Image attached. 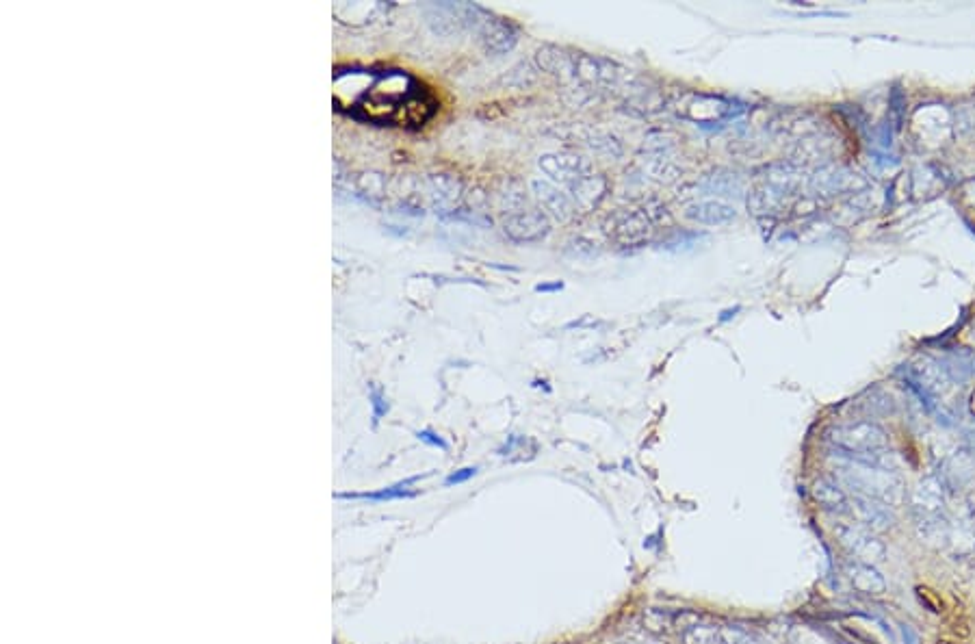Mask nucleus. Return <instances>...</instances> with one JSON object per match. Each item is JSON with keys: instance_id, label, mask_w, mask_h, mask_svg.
<instances>
[{"instance_id": "412c9836", "label": "nucleus", "mask_w": 975, "mask_h": 644, "mask_svg": "<svg viewBox=\"0 0 975 644\" xmlns=\"http://www.w3.org/2000/svg\"><path fill=\"white\" fill-rule=\"evenodd\" d=\"M815 499L822 504L826 510H832V512H852V506H850V497L848 493L843 491V488L837 484V482H819L815 486Z\"/></svg>"}, {"instance_id": "0eeeda50", "label": "nucleus", "mask_w": 975, "mask_h": 644, "mask_svg": "<svg viewBox=\"0 0 975 644\" xmlns=\"http://www.w3.org/2000/svg\"><path fill=\"white\" fill-rule=\"evenodd\" d=\"M531 193L536 196L540 211H544V215L549 217V220H555L559 224H568L575 220V215L579 211L575 202H572V198L562 187L553 185L551 180L546 178L531 180Z\"/></svg>"}, {"instance_id": "393cba45", "label": "nucleus", "mask_w": 975, "mask_h": 644, "mask_svg": "<svg viewBox=\"0 0 975 644\" xmlns=\"http://www.w3.org/2000/svg\"><path fill=\"white\" fill-rule=\"evenodd\" d=\"M416 436H419L421 443H425L429 447H438V449H442V452H447V449H449V445L445 441H442L440 436L436 432H432V430H421V432H416Z\"/></svg>"}, {"instance_id": "bb28decb", "label": "nucleus", "mask_w": 975, "mask_h": 644, "mask_svg": "<svg viewBox=\"0 0 975 644\" xmlns=\"http://www.w3.org/2000/svg\"><path fill=\"white\" fill-rule=\"evenodd\" d=\"M371 404H373V419L380 421V417L386 415V410H388V404L384 402V397L380 391L371 393Z\"/></svg>"}, {"instance_id": "b1692460", "label": "nucleus", "mask_w": 975, "mask_h": 644, "mask_svg": "<svg viewBox=\"0 0 975 644\" xmlns=\"http://www.w3.org/2000/svg\"><path fill=\"white\" fill-rule=\"evenodd\" d=\"M724 644H761V640L741 627H722Z\"/></svg>"}, {"instance_id": "20e7f679", "label": "nucleus", "mask_w": 975, "mask_h": 644, "mask_svg": "<svg viewBox=\"0 0 975 644\" xmlns=\"http://www.w3.org/2000/svg\"><path fill=\"white\" fill-rule=\"evenodd\" d=\"M910 386L917 391L921 402L936 417L952 421L958 417V380L949 376L947 369L930 358H921L908 367Z\"/></svg>"}, {"instance_id": "1a4fd4ad", "label": "nucleus", "mask_w": 975, "mask_h": 644, "mask_svg": "<svg viewBox=\"0 0 975 644\" xmlns=\"http://www.w3.org/2000/svg\"><path fill=\"white\" fill-rule=\"evenodd\" d=\"M503 230L516 243H538L549 237L551 220L540 209H523L505 217Z\"/></svg>"}, {"instance_id": "f03ea898", "label": "nucleus", "mask_w": 975, "mask_h": 644, "mask_svg": "<svg viewBox=\"0 0 975 644\" xmlns=\"http://www.w3.org/2000/svg\"><path fill=\"white\" fill-rule=\"evenodd\" d=\"M828 439L832 445H835L839 456L845 460L858 462V465L893 471L887 432L876 423L858 421L848 425H837L835 430H830Z\"/></svg>"}, {"instance_id": "aec40b11", "label": "nucleus", "mask_w": 975, "mask_h": 644, "mask_svg": "<svg viewBox=\"0 0 975 644\" xmlns=\"http://www.w3.org/2000/svg\"><path fill=\"white\" fill-rule=\"evenodd\" d=\"M854 180H856V174H852L848 170H841V167H837V170L832 167V170L817 172L811 178V187L819 193H837V191L852 189Z\"/></svg>"}, {"instance_id": "4468645a", "label": "nucleus", "mask_w": 975, "mask_h": 644, "mask_svg": "<svg viewBox=\"0 0 975 644\" xmlns=\"http://www.w3.org/2000/svg\"><path fill=\"white\" fill-rule=\"evenodd\" d=\"M685 217L694 224H705V226H726L735 222L737 211L733 204H728L724 200H700L689 204L685 209Z\"/></svg>"}, {"instance_id": "7ed1b4c3", "label": "nucleus", "mask_w": 975, "mask_h": 644, "mask_svg": "<svg viewBox=\"0 0 975 644\" xmlns=\"http://www.w3.org/2000/svg\"><path fill=\"white\" fill-rule=\"evenodd\" d=\"M835 482L848 495L874 499V501H880V504H884L887 508L902 506L904 495H906L904 482L895 471L858 465V462H852V460H845V465L837 467Z\"/></svg>"}, {"instance_id": "2eb2a0df", "label": "nucleus", "mask_w": 975, "mask_h": 644, "mask_svg": "<svg viewBox=\"0 0 975 644\" xmlns=\"http://www.w3.org/2000/svg\"><path fill=\"white\" fill-rule=\"evenodd\" d=\"M566 193L572 198V202H575L579 211H592L605 198L607 180L601 174L592 172L588 176H583L581 180H577V183L572 185Z\"/></svg>"}, {"instance_id": "39448f33", "label": "nucleus", "mask_w": 975, "mask_h": 644, "mask_svg": "<svg viewBox=\"0 0 975 644\" xmlns=\"http://www.w3.org/2000/svg\"><path fill=\"white\" fill-rule=\"evenodd\" d=\"M672 109L679 118L698 126L720 124L741 113V105L735 100L702 92H679L672 98Z\"/></svg>"}, {"instance_id": "c756f323", "label": "nucleus", "mask_w": 975, "mask_h": 644, "mask_svg": "<svg viewBox=\"0 0 975 644\" xmlns=\"http://www.w3.org/2000/svg\"><path fill=\"white\" fill-rule=\"evenodd\" d=\"M939 644H956V642H947V640H943V642H939Z\"/></svg>"}, {"instance_id": "a878e982", "label": "nucleus", "mask_w": 975, "mask_h": 644, "mask_svg": "<svg viewBox=\"0 0 975 644\" xmlns=\"http://www.w3.org/2000/svg\"><path fill=\"white\" fill-rule=\"evenodd\" d=\"M477 475V469L475 467H466V469H460V471H455L451 473L449 478L445 480L447 486H453V484H462V482H468L471 478H475Z\"/></svg>"}, {"instance_id": "9b49d317", "label": "nucleus", "mask_w": 975, "mask_h": 644, "mask_svg": "<svg viewBox=\"0 0 975 644\" xmlns=\"http://www.w3.org/2000/svg\"><path fill=\"white\" fill-rule=\"evenodd\" d=\"M947 549L956 556H971L975 551V512L969 504L947 514Z\"/></svg>"}, {"instance_id": "5701e85b", "label": "nucleus", "mask_w": 975, "mask_h": 644, "mask_svg": "<svg viewBox=\"0 0 975 644\" xmlns=\"http://www.w3.org/2000/svg\"><path fill=\"white\" fill-rule=\"evenodd\" d=\"M683 644H724L722 629L713 625H692L683 631Z\"/></svg>"}, {"instance_id": "6e6552de", "label": "nucleus", "mask_w": 975, "mask_h": 644, "mask_svg": "<svg viewBox=\"0 0 975 644\" xmlns=\"http://www.w3.org/2000/svg\"><path fill=\"white\" fill-rule=\"evenodd\" d=\"M910 504H913L915 521L945 517V514L949 512V508H947V486L943 484L939 475H928V478H923L915 486L913 497H910Z\"/></svg>"}, {"instance_id": "cd10ccee", "label": "nucleus", "mask_w": 975, "mask_h": 644, "mask_svg": "<svg viewBox=\"0 0 975 644\" xmlns=\"http://www.w3.org/2000/svg\"><path fill=\"white\" fill-rule=\"evenodd\" d=\"M902 638H904V644H921L919 634L910 625H902Z\"/></svg>"}, {"instance_id": "4be33fe9", "label": "nucleus", "mask_w": 975, "mask_h": 644, "mask_svg": "<svg viewBox=\"0 0 975 644\" xmlns=\"http://www.w3.org/2000/svg\"><path fill=\"white\" fill-rule=\"evenodd\" d=\"M419 478H412L408 482H401L397 486H388V488H382V491H375V493H338L336 499H367V501H390V499H408V497H414L416 493L408 491V486L414 484Z\"/></svg>"}, {"instance_id": "6ab92c4d", "label": "nucleus", "mask_w": 975, "mask_h": 644, "mask_svg": "<svg viewBox=\"0 0 975 644\" xmlns=\"http://www.w3.org/2000/svg\"><path fill=\"white\" fill-rule=\"evenodd\" d=\"M971 475H973V458L967 452H960L945 462V471L941 473V480L947 486V491H952V488L965 486L971 480Z\"/></svg>"}, {"instance_id": "ddd939ff", "label": "nucleus", "mask_w": 975, "mask_h": 644, "mask_svg": "<svg viewBox=\"0 0 975 644\" xmlns=\"http://www.w3.org/2000/svg\"><path fill=\"white\" fill-rule=\"evenodd\" d=\"M479 37L481 44L488 50L490 55H505L516 46L518 42V31L512 22H507L503 18L486 16V20L479 24Z\"/></svg>"}, {"instance_id": "9d476101", "label": "nucleus", "mask_w": 975, "mask_h": 644, "mask_svg": "<svg viewBox=\"0 0 975 644\" xmlns=\"http://www.w3.org/2000/svg\"><path fill=\"white\" fill-rule=\"evenodd\" d=\"M837 536L841 540V545L848 549L852 560L865 562V564H880L887 556V549L880 543V540L869 534L865 527L858 525H839Z\"/></svg>"}, {"instance_id": "f8f14e48", "label": "nucleus", "mask_w": 975, "mask_h": 644, "mask_svg": "<svg viewBox=\"0 0 975 644\" xmlns=\"http://www.w3.org/2000/svg\"><path fill=\"white\" fill-rule=\"evenodd\" d=\"M607 233L614 237L622 246H635L642 243L650 235L648 215L642 211H624L614 217H609Z\"/></svg>"}, {"instance_id": "f3484780", "label": "nucleus", "mask_w": 975, "mask_h": 644, "mask_svg": "<svg viewBox=\"0 0 975 644\" xmlns=\"http://www.w3.org/2000/svg\"><path fill=\"white\" fill-rule=\"evenodd\" d=\"M536 61H538V66L542 72H549V74L557 76L559 81H564V83L577 81L575 59H572V55L564 53V50H559L555 46H544L536 53Z\"/></svg>"}, {"instance_id": "423d86ee", "label": "nucleus", "mask_w": 975, "mask_h": 644, "mask_svg": "<svg viewBox=\"0 0 975 644\" xmlns=\"http://www.w3.org/2000/svg\"><path fill=\"white\" fill-rule=\"evenodd\" d=\"M538 165H540V170L549 176L551 183L557 187H562L564 191H568L583 176H588L594 172L592 163L588 159H583L581 154H575V152L542 154Z\"/></svg>"}, {"instance_id": "a211bd4d", "label": "nucleus", "mask_w": 975, "mask_h": 644, "mask_svg": "<svg viewBox=\"0 0 975 644\" xmlns=\"http://www.w3.org/2000/svg\"><path fill=\"white\" fill-rule=\"evenodd\" d=\"M848 497H850L852 512L856 514L858 521H861L865 527H869V530L880 532V530H887L891 525V512L887 506L880 504V501L856 497V495H848Z\"/></svg>"}, {"instance_id": "c85d7f7f", "label": "nucleus", "mask_w": 975, "mask_h": 644, "mask_svg": "<svg viewBox=\"0 0 975 644\" xmlns=\"http://www.w3.org/2000/svg\"><path fill=\"white\" fill-rule=\"evenodd\" d=\"M564 289V282H555V285H538L536 291L538 293H553V291H562Z\"/></svg>"}, {"instance_id": "f257e3e1", "label": "nucleus", "mask_w": 975, "mask_h": 644, "mask_svg": "<svg viewBox=\"0 0 975 644\" xmlns=\"http://www.w3.org/2000/svg\"><path fill=\"white\" fill-rule=\"evenodd\" d=\"M371 83L362 96L351 102L347 115L356 120L377 124H414L423 126L436 111V102L406 72H371Z\"/></svg>"}, {"instance_id": "dca6fc26", "label": "nucleus", "mask_w": 975, "mask_h": 644, "mask_svg": "<svg viewBox=\"0 0 975 644\" xmlns=\"http://www.w3.org/2000/svg\"><path fill=\"white\" fill-rule=\"evenodd\" d=\"M845 575H848L850 584L854 586V590L861 592V595L878 597V595H882L884 588H887V584H884V577L880 575V571L876 569L874 564L850 560L848 564H845Z\"/></svg>"}]
</instances>
